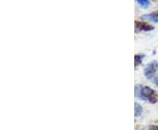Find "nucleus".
<instances>
[{"instance_id":"obj_6","label":"nucleus","mask_w":158,"mask_h":130,"mask_svg":"<svg viewBox=\"0 0 158 130\" xmlns=\"http://www.w3.org/2000/svg\"><path fill=\"white\" fill-rule=\"evenodd\" d=\"M135 115L136 117H138V116H140L141 113H142V108L141 107V105L140 104H138V103H135Z\"/></svg>"},{"instance_id":"obj_9","label":"nucleus","mask_w":158,"mask_h":130,"mask_svg":"<svg viewBox=\"0 0 158 130\" xmlns=\"http://www.w3.org/2000/svg\"><path fill=\"white\" fill-rule=\"evenodd\" d=\"M152 79H153V81H154V83H155L156 86H158V72H157V74L155 75V77H154Z\"/></svg>"},{"instance_id":"obj_7","label":"nucleus","mask_w":158,"mask_h":130,"mask_svg":"<svg viewBox=\"0 0 158 130\" xmlns=\"http://www.w3.org/2000/svg\"><path fill=\"white\" fill-rule=\"evenodd\" d=\"M143 58H144V55H140V54H137V55L135 56V67H138L141 64Z\"/></svg>"},{"instance_id":"obj_8","label":"nucleus","mask_w":158,"mask_h":130,"mask_svg":"<svg viewBox=\"0 0 158 130\" xmlns=\"http://www.w3.org/2000/svg\"><path fill=\"white\" fill-rule=\"evenodd\" d=\"M145 130H158L157 125H150Z\"/></svg>"},{"instance_id":"obj_1","label":"nucleus","mask_w":158,"mask_h":130,"mask_svg":"<svg viewBox=\"0 0 158 130\" xmlns=\"http://www.w3.org/2000/svg\"><path fill=\"white\" fill-rule=\"evenodd\" d=\"M135 95L140 99H143L153 104L156 103L158 101V94L156 93V91L146 86H137L135 87Z\"/></svg>"},{"instance_id":"obj_4","label":"nucleus","mask_w":158,"mask_h":130,"mask_svg":"<svg viewBox=\"0 0 158 130\" xmlns=\"http://www.w3.org/2000/svg\"><path fill=\"white\" fill-rule=\"evenodd\" d=\"M142 19H146L148 21H152V22L158 23V10L157 11L151 12L149 14H146L141 16Z\"/></svg>"},{"instance_id":"obj_2","label":"nucleus","mask_w":158,"mask_h":130,"mask_svg":"<svg viewBox=\"0 0 158 130\" xmlns=\"http://www.w3.org/2000/svg\"><path fill=\"white\" fill-rule=\"evenodd\" d=\"M158 72V64L157 62H153L149 63L148 65L146 66V67L144 69V74L147 77L148 79H152L155 75L157 74Z\"/></svg>"},{"instance_id":"obj_5","label":"nucleus","mask_w":158,"mask_h":130,"mask_svg":"<svg viewBox=\"0 0 158 130\" xmlns=\"http://www.w3.org/2000/svg\"><path fill=\"white\" fill-rule=\"evenodd\" d=\"M136 2L141 8H144V9H147L148 7L150 6L149 0H136Z\"/></svg>"},{"instance_id":"obj_3","label":"nucleus","mask_w":158,"mask_h":130,"mask_svg":"<svg viewBox=\"0 0 158 130\" xmlns=\"http://www.w3.org/2000/svg\"><path fill=\"white\" fill-rule=\"evenodd\" d=\"M154 27L151 25L148 24L144 21H135V30L136 32H148L152 31Z\"/></svg>"}]
</instances>
